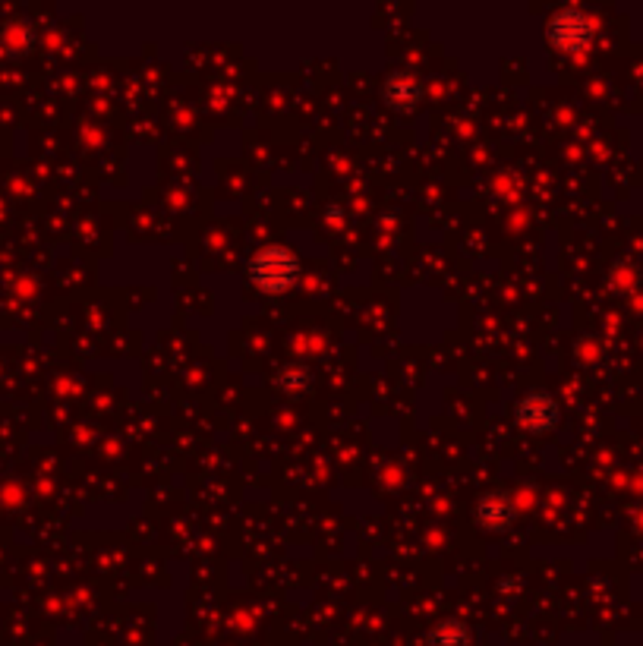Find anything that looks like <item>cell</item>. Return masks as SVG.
<instances>
[{
  "instance_id": "cell-4",
  "label": "cell",
  "mask_w": 643,
  "mask_h": 646,
  "mask_svg": "<svg viewBox=\"0 0 643 646\" xmlns=\"http://www.w3.org/2000/svg\"><path fill=\"white\" fill-rule=\"evenodd\" d=\"M432 646H467V631L458 628V624H442L432 634Z\"/></svg>"
},
{
  "instance_id": "cell-2",
  "label": "cell",
  "mask_w": 643,
  "mask_h": 646,
  "mask_svg": "<svg viewBox=\"0 0 643 646\" xmlns=\"http://www.w3.org/2000/svg\"><path fill=\"white\" fill-rule=\"evenodd\" d=\"M590 35H593L590 19H584L577 10H568L562 16H555V23H552V41H555V45H562L565 51L584 48L590 41Z\"/></svg>"
},
{
  "instance_id": "cell-3",
  "label": "cell",
  "mask_w": 643,
  "mask_h": 646,
  "mask_svg": "<svg viewBox=\"0 0 643 646\" xmlns=\"http://www.w3.org/2000/svg\"><path fill=\"white\" fill-rule=\"evenodd\" d=\"M388 98H391V104H398V98H401V104H410L417 98V82L407 76H394L388 82Z\"/></svg>"
},
{
  "instance_id": "cell-1",
  "label": "cell",
  "mask_w": 643,
  "mask_h": 646,
  "mask_svg": "<svg viewBox=\"0 0 643 646\" xmlns=\"http://www.w3.org/2000/svg\"><path fill=\"white\" fill-rule=\"evenodd\" d=\"M253 275H256V284H262L265 290H284L297 275V262L284 249H265L253 262Z\"/></svg>"
}]
</instances>
